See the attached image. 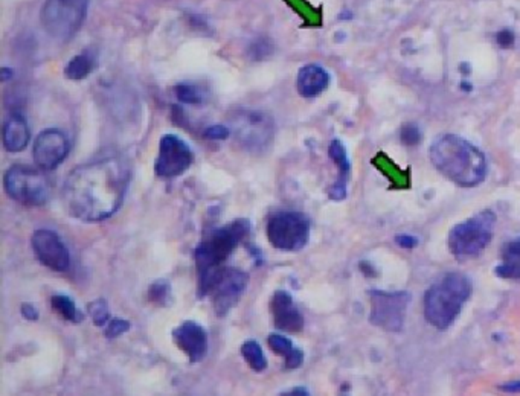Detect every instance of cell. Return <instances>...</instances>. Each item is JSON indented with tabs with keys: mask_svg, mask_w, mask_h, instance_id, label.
<instances>
[{
	"mask_svg": "<svg viewBox=\"0 0 520 396\" xmlns=\"http://www.w3.org/2000/svg\"><path fill=\"white\" fill-rule=\"evenodd\" d=\"M193 151L184 139L175 134H165L159 142V153L154 173L162 179H173L186 173L193 165Z\"/></svg>",
	"mask_w": 520,
	"mask_h": 396,
	"instance_id": "obj_12",
	"label": "cell"
},
{
	"mask_svg": "<svg viewBox=\"0 0 520 396\" xmlns=\"http://www.w3.org/2000/svg\"><path fill=\"white\" fill-rule=\"evenodd\" d=\"M129 329H130V323L127 320L115 319L109 322V327L107 329H105V336H107L109 338H113V337L121 336L122 332H127Z\"/></svg>",
	"mask_w": 520,
	"mask_h": 396,
	"instance_id": "obj_31",
	"label": "cell"
},
{
	"mask_svg": "<svg viewBox=\"0 0 520 396\" xmlns=\"http://www.w3.org/2000/svg\"><path fill=\"white\" fill-rule=\"evenodd\" d=\"M400 138H402V142L404 145H409V146H413L417 145L420 142L421 139V133H420V129L417 124H404L402 131H400Z\"/></svg>",
	"mask_w": 520,
	"mask_h": 396,
	"instance_id": "obj_29",
	"label": "cell"
},
{
	"mask_svg": "<svg viewBox=\"0 0 520 396\" xmlns=\"http://www.w3.org/2000/svg\"><path fill=\"white\" fill-rule=\"evenodd\" d=\"M495 273L503 279H520V258L505 256V261L495 268Z\"/></svg>",
	"mask_w": 520,
	"mask_h": 396,
	"instance_id": "obj_27",
	"label": "cell"
},
{
	"mask_svg": "<svg viewBox=\"0 0 520 396\" xmlns=\"http://www.w3.org/2000/svg\"><path fill=\"white\" fill-rule=\"evenodd\" d=\"M266 235L275 249L298 252L310 238V220L301 212H278L267 221Z\"/></svg>",
	"mask_w": 520,
	"mask_h": 396,
	"instance_id": "obj_10",
	"label": "cell"
},
{
	"mask_svg": "<svg viewBox=\"0 0 520 396\" xmlns=\"http://www.w3.org/2000/svg\"><path fill=\"white\" fill-rule=\"evenodd\" d=\"M501 388L505 392H510V393H519L520 392V381H512V383H507V384H503Z\"/></svg>",
	"mask_w": 520,
	"mask_h": 396,
	"instance_id": "obj_38",
	"label": "cell"
},
{
	"mask_svg": "<svg viewBox=\"0 0 520 396\" xmlns=\"http://www.w3.org/2000/svg\"><path fill=\"white\" fill-rule=\"evenodd\" d=\"M98 66V58L94 51H84L74 58L65 67V76L70 81H81L94 72Z\"/></svg>",
	"mask_w": 520,
	"mask_h": 396,
	"instance_id": "obj_22",
	"label": "cell"
},
{
	"mask_svg": "<svg viewBox=\"0 0 520 396\" xmlns=\"http://www.w3.org/2000/svg\"><path fill=\"white\" fill-rule=\"evenodd\" d=\"M281 396H310V393L304 387H294L289 392H284Z\"/></svg>",
	"mask_w": 520,
	"mask_h": 396,
	"instance_id": "obj_37",
	"label": "cell"
},
{
	"mask_svg": "<svg viewBox=\"0 0 520 396\" xmlns=\"http://www.w3.org/2000/svg\"><path fill=\"white\" fill-rule=\"evenodd\" d=\"M270 309L273 314V323L281 331L285 332H301L304 329V317L299 313L298 307L294 305L292 296L279 289L272 297Z\"/></svg>",
	"mask_w": 520,
	"mask_h": 396,
	"instance_id": "obj_16",
	"label": "cell"
},
{
	"mask_svg": "<svg viewBox=\"0 0 520 396\" xmlns=\"http://www.w3.org/2000/svg\"><path fill=\"white\" fill-rule=\"evenodd\" d=\"M267 344L270 346V349L275 352L277 355H283L285 358L287 369H298V367H301L302 363H304V352L294 348L293 343L284 336L270 334L269 338H267Z\"/></svg>",
	"mask_w": 520,
	"mask_h": 396,
	"instance_id": "obj_21",
	"label": "cell"
},
{
	"mask_svg": "<svg viewBox=\"0 0 520 396\" xmlns=\"http://www.w3.org/2000/svg\"><path fill=\"white\" fill-rule=\"evenodd\" d=\"M396 241L400 247H403V249H406V250H411V249H413V247H417V244H418V239L415 236H411V235H398L396 238Z\"/></svg>",
	"mask_w": 520,
	"mask_h": 396,
	"instance_id": "obj_33",
	"label": "cell"
},
{
	"mask_svg": "<svg viewBox=\"0 0 520 396\" xmlns=\"http://www.w3.org/2000/svg\"><path fill=\"white\" fill-rule=\"evenodd\" d=\"M173 340L193 363L200 362L208 349L206 332L195 322H184L173 331Z\"/></svg>",
	"mask_w": 520,
	"mask_h": 396,
	"instance_id": "obj_15",
	"label": "cell"
},
{
	"mask_svg": "<svg viewBox=\"0 0 520 396\" xmlns=\"http://www.w3.org/2000/svg\"><path fill=\"white\" fill-rule=\"evenodd\" d=\"M229 136H230V130L226 125H213L205 131V138L210 140H224Z\"/></svg>",
	"mask_w": 520,
	"mask_h": 396,
	"instance_id": "obj_32",
	"label": "cell"
},
{
	"mask_svg": "<svg viewBox=\"0 0 520 396\" xmlns=\"http://www.w3.org/2000/svg\"><path fill=\"white\" fill-rule=\"evenodd\" d=\"M32 249L35 256L54 272H66L70 264L67 247L61 243L57 233L40 229L32 235Z\"/></svg>",
	"mask_w": 520,
	"mask_h": 396,
	"instance_id": "obj_14",
	"label": "cell"
},
{
	"mask_svg": "<svg viewBox=\"0 0 520 396\" xmlns=\"http://www.w3.org/2000/svg\"><path fill=\"white\" fill-rule=\"evenodd\" d=\"M51 307L55 313L63 317V319L74 323L80 320L78 309H76L75 303L70 300L67 296H54L51 299Z\"/></svg>",
	"mask_w": 520,
	"mask_h": 396,
	"instance_id": "obj_26",
	"label": "cell"
},
{
	"mask_svg": "<svg viewBox=\"0 0 520 396\" xmlns=\"http://www.w3.org/2000/svg\"><path fill=\"white\" fill-rule=\"evenodd\" d=\"M248 274L237 268L221 267L203 279H199L200 296H210L217 316H226L237 305L248 287Z\"/></svg>",
	"mask_w": 520,
	"mask_h": 396,
	"instance_id": "obj_8",
	"label": "cell"
},
{
	"mask_svg": "<svg viewBox=\"0 0 520 396\" xmlns=\"http://www.w3.org/2000/svg\"><path fill=\"white\" fill-rule=\"evenodd\" d=\"M241 355L246 360V363L250 366V369H254L255 372H263L267 367L266 357L263 353L261 346H259L257 342H246L241 346Z\"/></svg>",
	"mask_w": 520,
	"mask_h": 396,
	"instance_id": "obj_25",
	"label": "cell"
},
{
	"mask_svg": "<svg viewBox=\"0 0 520 396\" xmlns=\"http://www.w3.org/2000/svg\"><path fill=\"white\" fill-rule=\"evenodd\" d=\"M249 232L250 223L243 218L210 230L194 252L199 279L206 278L210 273L224 267L223 264L230 254L235 252L243 239L249 236Z\"/></svg>",
	"mask_w": 520,
	"mask_h": 396,
	"instance_id": "obj_4",
	"label": "cell"
},
{
	"mask_svg": "<svg viewBox=\"0 0 520 396\" xmlns=\"http://www.w3.org/2000/svg\"><path fill=\"white\" fill-rule=\"evenodd\" d=\"M496 215L482 210L468 220L456 224L448 233V249L456 258L476 256L490 244L493 236Z\"/></svg>",
	"mask_w": 520,
	"mask_h": 396,
	"instance_id": "obj_6",
	"label": "cell"
},
{
	"mask_svg": "<svg viewBox=\"0 0 520 396\" xmlns=\"http://www.w3.org/2000/svg\"><path fill=\"white\" fill-rule=\"evenodd\" d=\"M284 2L302 19L305 28L322 26V8H316L308 0H284Z\"/></svg>",
	"mask_w": 520,
	"mask_h": 396,
	"instance_id": "obj_23",
	"label": "cell"
},
{
	"mask_svg": "<svg viewBox=\"0 0 520 396\" xmlns=\"http://www.w3.org/2000/svg\"><path fill=\"white\" fill-rule=\"evenodd\" d=\"M31 133L22 115H12L3 125V146L8 153L23 151L30 142Z\"/></svg>",
	"mask_w": 520,
	"mask_h": 396,
	"instance_id": "obj_19",
	"label": "cell"
},
{
	"mask_svg": "<svg viewBox=\"0 0 520 396\" xmlns=\"http://www.w3.org/2000/svg\"><path fill=\"white\" fill-rule=\"evenodd\" d=\"M431 160L438 171L461 188H475L487 175L486 155L467 139L442 134L433 140Z\"/></svg>",
	"mask_w": 520,
	"mask_h": 396,
	"instance_id": "obj_2",
	"label": "cell"
},
{
	"mask_svg": "<svg viewBox=\"0 0 520 396\" xmlns=\"http://www.w3.org/2000/svg\"><path fill=\"white\" fill-rule=\"evenodd\" d=\"M229 124L232 136L246 151L250 153H263L270 146L275 136L273 119L261 110H235L230 115Z\"/></svg>",
	"mask_w": 520,
	"mask_h": 396,
	"instance_id": "obj_5",
	"label": "cell"
},
{
	"mask_svg": "<svg viewBox=\"0 0 520 396\" xmlns=\"http://www.w3.org/2000/svg\"><path fill=\"white\" fill-rule=\"evenodd\" d=\"M130 179V165L121 155H109L76 166L63 188L65 208L76 220H107L122 206Z\"/></svg>",
	"mask_w": 520,
	"mask_h": 396,
	"instance_id": "obj_1",
	"label": "cell"
},
{
	"mask_svg": "<svg viewBox=\"0 0 520 396\" xmlns=\"http://www.w3.org/2000/svg\"><path fill=\"white\" fill-rule=\"evenodd\" d=\"M496 40H497L499 46H502V47H510V46L514 45V35H512L511 31L499 32L496 35Z\"/></svg>",
	"mask_w": 520,
	"mask_h": 396,
	"instance_id": "obj_34",
	"label": "cell"
},
{
	"mask_svg": "<svg viewBox=\"0 0 520 396\" xmlns=\"http://www.w3.org/2000/svg\"><path fill=\"white\" fill-rule=\"evenodd\" d=\"M369 322L386 332H400L403 329L406 311L411 294L407 292H382L372 289Z\"/></svg>",
	"mask_w": 520,
	"mask_h": 396,
	"instance_id": "obj_11",
	"label": "cell"
},
{
	"mask_svg": "<svg viewBox=\"0 0 520 396\" xmlns=\"http://www.w3.org/2000/svg\"><path fill=\"white\" fill-rule=\"evenodd\" d=\"M329 84V75L324 67L318 65H307L299 70L296 87L298 94L304 98L319 96L327 90Z\"/></svg>",
	"mask_w": 520,
	"mask_h": 396,
	"instance_id": "obj_17",
	"label": "cell"
},
{
	"mask_svg": "<svg viewBox=\"0 0 520 396\" xmlns=\"http://www.w3.org/2000/svg\"><path fill=\"white\" fill-rule=\"evenodd\" d=\"M22 314L28 320H35L39 317V313L35 311V308L32 305H30V303H25V305H22Z\"/></svg>",
	"mask_w": 520,
	"mask_h": 396,
	"instance_id": "obj_36",
	"label": "cell"
},
{
	"mask_svg": "<svg viewBox=\"0 0 520 396\" xmlns=\"http://www.w3.org/2000/svg\"><path fill=\"white\" fill-rule=\"evenodd\" d=\"M386 179L391 182V189H407L411 188V171L409 169H400L398 165L383 153H378L371 162Z\"/></svg>",
	"mask_w": 520,
	"mask_h": 396,
	"instance_id": "obj_20",
	"label": "cell"
},
{
	"mask_svg": "<svg viewBox=\"0 0 520 396\" xmlns=\"http://www.w3.org/2000/svg\"><path fill=\"white\" fill-rule=\"evenodd\" d=\"M328 154L337 165V168H339V179H337L334 185L329 188L328 195L334 201H342L347 198V183H348V175H349L348 154L340 140H333V142L329 144Z\"/></svg>",
	"mask_w": 520,
	"mask_h": 396,
	"instance_id": "obj_18",
	"label": "cell"
},
{
	"mask_svg": "<svg viewBox=\"0 0 520 396\" xmlns=\"http://www.w3.org/2000/svg\"><path fill=\"white\" fill-rule=\"evenodd\" d=\"M90 0H46L41 8V25L57 41H69L86 19Z\"/></svg>",
	"mask_w": 520,
	"mask_h": 396,
	"instance_id": "obj_7",
	"label": "cell"
},
{
	"mask_svg": "<svg viewBox=\"0 0 520 396\" xmlns=\"http://www.w3.org/2000/svg\"><path fill=\"white\" fill-rule=\"evenodd\" d=\"M89 314L92 317L95 324L109 323V307L102 299H98L89 305Z\"/></svg>",
	"mask_w": 520,
	"mask_h": 396,
	"instance_id": "obj_28",
	"label": "cell"
},
{
	"mask_svg": "<svg viewBox=\"0 0 520 396\" xmlns=\"http://www.w3.org/2000/svg\"><path fill=\"white\" fill-rule=\"evenodd\" d=\"M0 74H2V81H6V80H8V76H10V75L12 76V70L3 67V69H2V72H0Z\"/></svg>",
	"mask_w": 520,
	"mask_h": 396,
	"instance_id": "obj_39",
	"label": "cell"
},
{
	"mask_svg": "<svg viewBox=\"0 0 520 396\" xmlns=\"http://www.w3.org/2000/svg\"><path fill=\"white\" fill-rule=\"evenodd\" d=\"M168 284L164 280H159L156 282V284H153L150 287V292H149V299L154 303H158V305H164L166 297H168Z\"/></svg>",
	"mask_w": 520,
	"mask_h": 396,
	"instance_id": "obj_30",
	"label": "cell"
},
{
	"mask_svg": "<svg viewBox=\"0 0 520 396\" xmlns=\"http://www.w3.org/2000/svg\"><path fill=\"white\" fill-rule=\"evenodd\" d=\"M472 293V280L466 274H444L424 294L426 320L440 331L448 329L458 319L462 307Z\"/></svg>",
	"mask_w": 520,
	"mask_h": 396,
	"instance_id": "obj_3",
	"label": "cell"
},
{
	"mask_svg": "<svg viewBox=\"0 0 520 396\" xmlns=\"http://www.w3.org/2000/svg\"><path fill=\"white\" fill-rule=\"evenodd\" d=\"M5 192L25 206H43L51 197V185L46 175L30 166H11L3 177Z\"/></svg>",
	"mask_w": 520,
	"mask_h": 396,
	"instance_id": "obj_9",
	"label": "cell"
},
{
	"mask_svg": "<svg viewBox=\"0 0 520 396\" xmlns=\"http://www.w3.org/2000/svg\"><path fill=\"white\" fill-rule=\"evenodd\" d=\"M505 256L520 258V236L512 239V241L505 245Z\"/></svg>",
	"mask_w": 520,
	"mask_h": 396,
	"instance_id": "obj_35",
	"label": "cell"
},
{
	"mask_svg": "<svg viewBox=\"0 0 520 396\" xmlns=\"http://www.w3.org/2000/svg\"><path fill=\"white\" fill-rule=\"evenodd\" d=\"M174 94L182 104L202 105L206 101V94L200 86L191 82H182L174 87Z\"/></svg>",
	"mask_w": 520,
	"mask_h": 396,
	"instance_id": "obj_24",
	"label": "cell"
},
{
	"mask_svg": "<svg viewBox=\"0 0 520 396\" xmlns=\"http://www.w3.org/2000/svg\"><path fill=\"white\" fill-rule=\"evenodd\" d=\"M70 151V142L65 133L57 129H47L41 131L34 144L35 164L43 171L61 165Z\"/></svg>",
	"mask_w": 520,
	"mask_h": 396,
	"instance_id": "obj_13",
	"label": "cell"
}]
</instances>
